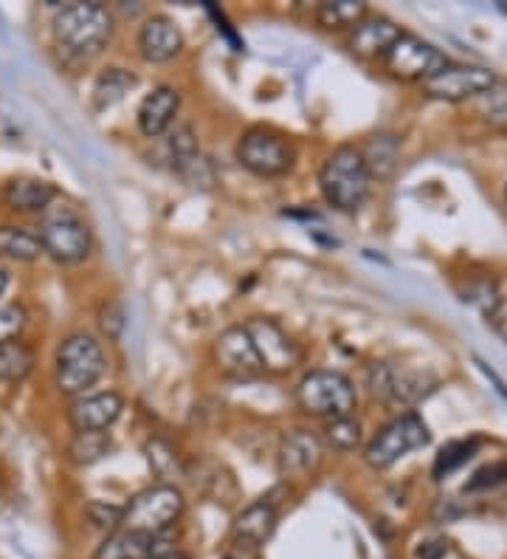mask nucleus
I'll return each mask as SVG.
<instances>
[{
    "label": "nucleus",
    "instance_id": "34",
    "mask_svg": "<svg viewBox=\"0 0 507 559\" xmlns=\"http://www.w3.org/2000/svg\"><path fill=\"white\" fill-rule=\"evenodd\" d=\"M23 322H26V314H23L21 308L0 306V345L17 340V334L23 331Z\"/></svg>",
    "mask_w": 507,
    "mask_h": 559
},
{
    "label": "nucleus",
    "instance_id": "25",
    "mask_svg": "<svg viewBox=\"0 0 507 559\" xmlns=\"http://www.w3.org/2000/svg\"><path fill=\"white\" fill-rule=\"evenodd\" d=\"M34 354L28 345L12 340L0 345V384H14L23 382L32 373Z\"/></svg>",
    "mask_w": 507,
    "mask_h": 559
},
{
    "label": "nucleus",
    "instance_id": "7",
    "mask_svg": "<svg viewBox=\"0 0 507 559\" xmlns=\"http://www.w3.org/2000/svg\"><path fill=\"white\" fill-rule=\"evenodd\" d=\"M237 158L254 176L274 178L293 170L297 151H293V144L282 133H277V130L251 128L245 130L240 144H237Z\"/></svg>",
    "mask_w": 507,
    "mask_h": 559
},
{
    "label": "nucleus",
    "instance_id": "35",
    "mask_svg": "<svg viewBox=\"0 0 507 559\" xmlns=\"http://www.w3.org/2000/svg\"><path fill=\"white\" fill-rule=\"evenodd\" d=\"M485 317H487V325L494 328V334L507 345V300H502L499 297L494 306L487 308Z\"/></svg>",
    "mask_w": 507,
    "mask_h": 559
},
{
    "label": "nucleus",
    "instance_id": "9",
    "mask_svg": "<svg viewBox=\"0 0 507 559\" xmlns=\"http://www.w3.org/2000/svg\"><path fill=\"white\" fill-rule=\"evenodd\" d=\"M389 74L398 80H432L443 69H448L451 62L448 57L434 48L432 43H423L414 35H400L395 46L386 51L384 57Z\"/></svg>",
    "mask_w": 507,
    "mask_h": 559
},
{
    "label": "nucleus",
    "instance_id": "17",
    "mask_svg": "<svg viewBox=\"0 0 507 559\" xmlns=\"http://www.w3.org/2000/svg\"><path fill=\"white\" fill-rule=\"evenodd\" d=\"M403 35L393 21L386 17H364L359 26H352L350 51L352 55L364 57V60H375V57H386V51L395 46V40Z\"/></svg>",
    "mask_w": 507,
    "mask_h": 559
},
{
    "label": "nucleus",
    "instance_id": "38",
    "mask_svg": "<svg viewBox=\"0 0 507 559\" xmlns=\"http://www.w3.org/2000/svg\"><path fill=\"white\" fill-rule=\"evenodd\" d=\"M9 288V272L3 266H0V297H3V292Z\"/></svg>",
    "mask_w": 507,
    "mask_h": 559
},
{
    "label": "nucleus",
    "instance_id": "6",
    "mask_svg": "<svg viewBox=\"0 0 507 559\" xmlns=\"http://www.w3.org/2000/svg\"><path fill=\"white\" fill-rule=\"evenodd\" d=\"M428 441H432V432H428L426 421L409 409V413L393 418L386 427H381L375 432V438L366 443L364 461L372 469H389V466L398 464L400 457H406L409 452L423 450Z\"/></svg>",
    "mask_w": 507,
    "mask_h": 559
},
{
    "label": "nucleus",
    "instance_id": "3",
    "mask_svg": "<svg viewBox=\"0 0 507 559\" xmlns=\"http://www.w3.org/2000/svg\"><path fill=\"white\" fill-rule=\"evenodd\" d=\"M105 350L90 334H71L57 348V388L68 396H80L94 388L105 373Z\"/></svg>",
    "mask_w": 507,
    "mask_h": 559
},
{
    "label": "nucleus",
    "instance_id": "14",
    "mask_svg": "<svg viewBox=\"0 0 507 559\" xmlns=\"http://www.w3.org/2000/svg\"><path fill=\"white\" fill-rule=\"evenodd\" d=\"M124 409V399L113 390L96 393V396H82L68 409V421L76 432H105L119 421Z\"/></svg>",
    "mask_w": 507,
    "mask_h": 559
},
{
    "label": "nucleus",
    "instance_id": "5",
    "mask_svg": "<svg viewBox=\"0 0 507 559\" xmlns=\"http://www.w3.org/2000/svg\"><path fill=\"white\" fill-rule=\"evenodd\" d=\"M183 514V495L176 486L161 484L149 486V489L138 491L122 514V532L144 534V537H158L167 532L169 525H176Z\"/></svg>",
    "mask_w": 507,
    "mask_h": 559
},
{
    "label": "nucleus",
    "instance_id": "10",
    "mask_svg": "<svg viewBox=\"0 0 507 559\" xmlns=\"http://www.w3.org/2000/svg\"><path fill=\"white\" fill-rule=\"evenodd\" d=\"M370 390L381 402L393 404V407H406V404H414L418 399L426 396L432 390V379L393 365V361H375L370 368Z\"/></svg>",
    "mask_w": 507,
    "mask_h": 559
},
{
    "label": "nucleus",
    "instance_id": "12",
    "mask_svg": "<svg viewBox=\"0 0 507 559\" xmlns=\"http://www.w3.org/2000/svg\"><path fill=\"white\" fill-rule=\"evenodd\" d=\"M496 82L494 71L482 69V66H448L432 80L423 82V88L432 99H446V103H462V99H473L491 91Z\"/></svg>",
    "mask_w": 507,
    "mask_h": 559
},
{
    "label": "nucleus",
    "instance_id": "11",
    "mask_svg": "<svg viewBox=\"0 0 507 559\" xmlns=\"http://www.w3.org/2000/svg\"><path fill=\"white\" fill-rule=\"evenodd\" d=\"M243 331L249 334L254 350H257L263 370H268V373H288V370L299 365V348L274 320L254 317V320L245 322Z\"/></svg>",
    "mask_w": 507,
    "mask_h": 559
},
{
    "label": "nucleus",
    "instance_id": "8",
    "mask_svg": "<svg viewBox=\"0 0 507 559\" xmlns=\"http://www.w3.org/2000/svg\"><path fill=\"white\" fill-rule=\"evenodd\" d=\"M43 252H48L57 263H80L90 252V229L71 206H60L46 212L40 224Z\"/></svg>",
    "mask_w": 507,
    "mask_h": 559
},
{
    "label": "nucleus",
    "instance_id": "31",
    "mask_svg": "<svg viewBox=\"0 0 507 559\" xmlns=\"http://www.w3.org/2000/svg\"><path fill=\"white\" fill-rule=\"evenodd\" d=\"M480 110L487 122L507 128V82H494L491 91L480 96Z\"/></svg>",
    "mask_w": 507,
    "mask_h": 559
},
{
    "label": "nucleus",
    "instance_id": "24",
    "mask_svg": "<svg viewBox=\"0 0 507 559\" xmlns=\"http://www.w3.org/2000/svg\"><path fill=\"white\" fill-rule=\"evenodd\" d=\"M0 254L9 260L32 263L43 254V243L23 226H0Z\"/></svg>",
    "mask_w": 507,
    "mask_h": 559
},
{
    "label": "nucleus",
    "instance_id": "16",
    "mask_svg": "<svg viewBox=\"0 0 507 559\" xmlns=\"http://www.w3.org/2000/svg\"><path fill=\"white\" fill-rule=\"evenodd\" d=\"M138 48H142V57L147 62H169L172 57L181 55L183 48V35L176 23L156 14L149 17L142 26V35H138Z\"/></svg>",
    "mask_w": 507,
    "mask_h": 559
},
{
    "label": "nucleus",
    "instance_id": "23",
    "mask_svg": "<svg viewBox=\"0 0 507 559\" xmlns=\"http://www.w3.org/2000/svg\"><path fill=\"white\" fill-rule=\"evenodd\" d=\"M361 156H364L366 170L372 178H389L398 164V139L395 136H372L364 147H359Z\"/></svg>",
    "mask_w": 507,
    "mask_h": 559
},
{
    "label": "nucleus",
    "instance_id": "22",
    "mask_svg": "<svg viewBox=\"0 0 507 559\" xmlns=\"http://www.w3.org/2000/svg\"><path fill=\"white\" fill-rule=\"evenodd\" d=\"M135 82L138 80L128 69H105L94 85V108L108 110L119 105L135 88Z\"/></svg>",
    "mask_w": 507,
    "mask_h": 559
},
{
    "label": "nucleus",
    "instance_id": "33",
    "mask_svg": "<svg viewBox=\"0 0 507 559\" xmlns=\"http://www.w3.org/2000/svg\"><path fill=\"white\" fill-rule=\"evenodd\" d=\"M122 514L124 509L122 506H110V503H94L88 506V518L96 528H108V532H119V525H122Z\"/></svg>",
    "mask_w": 507,
    "mask_h": 559
},
{
    "label": "nucleus",
    "instance_id": "18",
    "mask_svg": "<svg viewBox=\"0 0 507 559\" xmlns=\"http://www.w3.org/2000/svg\"><path fill=\"white\" fill-rule=\"evenodd\" d=\"M322 457V441L307 430H291L279 447V469L282 475H304L316 469Z\"/></svg>",
    "mask_w": 507,
    "mask_h": 559
},
{
    "label": "nucleus",
    "instance_id": "28",
    "mask_svg": "<svg viewBox=\"0 0 507 559\" xmlns=\"http://www.w3.org/2000/svg\"><path fill=\"white\" fill-rule=\"evenodd\" d=\"M169 156H172V162H176V167L181 173L195 170L197 164H201L195 130L190 124H181V128L172 130V136H169Z\"/></svg>",
    "mask_w": 507,
    "mask_h": 559
},
{
    "label": "nucleus",
    "instance_id": "29",
    "mask_svg": "<svg viewBox=\"0 0 507 559\" xmlns=\"http://www.w3.org/2000/svg\"><path fill=\"white\" fill-rule=\"evenodd\" d=\"M361 443V424L352 416L330 418L325 424V447L333 452H352Z\"/></svg>",
    "mask_w": 507,
    "mask_h": 559
},
{
    "label": "nucleus",
    "instance_id": "37",
    "mask_svg": "<svg viewBox=\"0 0 507 559\" xmlns=\"http://www.w3.org/2000/svg\"><path fill=\"white\" fill-rule=\"evenodd\" d=\"M124 328V314L122 308L119 306H108L105 311H101V331L110 336V340H116V336L122 334Z\"/></svg>",
    "mask_w": 507,
    "mask_h": 559
},
{
    "label": "nucleus",
    "instance_id": "41",
    "mask_svg": "<svg viewBox=\"0 0 507 559\" xmlns=\"http://www.w3.org/2000/svg\"><path fill=\"white\" fill-rule=\"evenodd\" d=\"M226 559H231V557H226Z\"/></svg>",
    "mask_w": 507,
    "mask_h": 559
},
{
    "label": "nucleus",
    "instance_id": "4",
    "mask_svg": "<svg viewBox=\"0 0 507 559\" xmlns=\"http://www.w3.org/2000/svg\"><path fill=\"white\" fill-rule=\"evenodd\" d=\"M297 404L307 416L330 421V418L352 416L359 396H355V388H352L345 373H338V370H311L297 384Z\"/></svg>",
    "mask_w": 507,
    "mask_h": 559
},
{
    "label": "nucleus",
    "instance_id": "19",
    "mask_svg": "<svg viewBox=\"0 0 507 559\" xmlns=\"http://www.w3.org/2000/svg\"><path fill=\"white\" fill-rule=\"evenodd\" d=\"M3 199L17 212H43L57 199V187L43 178H14L3 190Z\"/></svg>",
    "mask_w": 507,
    "mask_h": 559
},
{
    "label": "nucleus",
    "instance_id": "30",
    "mask_svg": "<svg viewBox=\"0 0 507 559\" xmlns=\"http://www.w3.org/2000/svg\"><path fill=\"white\" fill-rule=\"evenodd\" d=\"M476 447H480V441H476V438H471V441L446 443V447L439 450L437 461H434V475H437V478H446V475H451L454 469H460L462 464H468V461H471L473 452H476Z\"/></svg>",
    "mask_w": 507,
    "mask_h": 559
},
{
    "label": "nucleus",
    "instance_id": "39",
    "mask_svg": "<svg viewBox=\"0 0 507 559\" xmlns=\"http://www.w3.org/2000/svg\"><path fill=\"white\" fill-rule=\"evenodd\" d=\"M153 559H190V557H183V554H156Z\"/></svg>",
    "mask_w": 507,
    "mask_h": 559
},
{
    "label": "nucleus",
    "instance_id": "27",
    "mask_svg": "<svg viewBox=\"0 0 507 559\" xmlns=\"http://www.w3.org/2000/svg\"><path fill=\"white\" fill-rule=\"evenodd\" d=\"M113 450V441H110L108 432H76L68 452H71V461L80 466H90L96 461L108 455Z\"/></svg>",
    "mask_w": 507,
    "mask_h": 559
},
{
    "label": "nucleus",
    "instance_id": "26",
    "mask_svg": "<svg viewBox=\"0 0 507 559\" xmlns=\"http://www.w3.org/2000/svg\"><path fill=\"white\" fill-rule=\"evenodd\" d=\"M366 17V3L361 0H325L318 3L316 21L325 28H347L359 26Z\"/></svg>",
    "mask_w": 507,
    "mask_h": 559
},
{
    "label": "nucleus",
    "instance_id": "1",
    "mask_svg": "<svg viewBox=\"0 0 507 559\" xmlns=\"http://www.w3.org/2000/svg\"><path fill=\"white\" fill-rule=\"evenodd\" d=\"M318 187H322V195L330 206H336L338 212H355L364 206V201L370 199L372 176L366 170L364 156H361L359 147L352 144H341L327 156V162L322 164V173H318Z\"/></svg>",
    "mask_w": 507,
    "mask_h": 559
},
{
    "label": "nucleus",
    "instance_id": "2",
    "mask_svg": "<svg viewBox=\"0 0 507 559\" xmlns=\"http://www.w3.org/2000/svg\"><path fill=\"white\" fill-rule=\"evenodd\" d=\"M51 35L65 55L94 57L113 37V17L101 3H71L55 17Z\"/></svg>",
    "mask_w": 507,
    "mask_h": 559
},
{
    "label": "nucleus",
    "instance_id": "13",
    "mask_svg": "<svg viewBox=\"0 0 507 559\" xmlns=\"http://www.w3.org/2000/svg\"><path fill=\"white\" fill-rule=\"evenodd\" d=\"M215 361L220 365V370L237 379H257L263 376V361H259L257 350L251 345L249 334L240 328H229L224 334L217 336L215 342Z\"/></svg>",
    "mask_w": 507,
    "mask_h": 559
},
{
    "label": "nucleus",
    "instance_id": "36",
    "mask_svg": "<svg viewBox=\"0 0 507 559\" xmlns=\"http://www.w3.org/2000/svg\"><path fill=\"white\" fill-rule=\"evenodd\" d=\"M507 478V466H487V469L476 472L473 480L468 484V489H485V486H496Z\"/></svg>",
    "mask_w": 507,
    "mask_h": 559
},
{
    "label": "nucleus",
    "instance_id": "32",
    "mask_svg": "<svg viewBox=\"0 0 507 559\" xmlns=\"http://www.w3.org/2000/svg\"><path fill=\"white\" fill-rule=\"evenodd\" d=\"M147 461L149 466H153V472L156 475H161V478H169L172 472H178V455L172 452V447L164 441H149L147 443Z\"/></svg>",
    "mask_w": 507,
    "mask_h": 559
},
{
    "label": "nucleus",
    "instance_id": "15",
    "mask_svg": "<svg viewBox=\"0 0 507 559\" xmlns=\"http://www.w3.org/2000/svg\"><path fill=\"white\" fill-rule=\"evenodd\" d=\"M178 108H181V94L176 88H169V85H158L138 105V117H135L138 119V130L149 139L161 136L176 122Z\"/></svg>",
    "mask_w": 507,
    "mask_h": 559
},
{
    "label": "nucleus",
    "instance_id": "21",
    "mask_svg": "<svg viewBox=\"0 0 507 559\" xmlns=\"http://www.w3.org/2000/svg\"><path fill=\"white\" fill-rule=\"evenodd\" d=\"M156 557V537H144L133 532H113L99 546L94 559H153Z\"/></svg>",
    "mask_w": 507,
    "mask_h": 559
},
{
    "label": "nucleus",
    "instance_id": "20",
    "mask_svg": "<svg viewBox=\"0 0 507 559\" xmlns=\"http://www.w3.org/2000/svg\"><path fill=\"white\" fill-rule=\"evenodd\" d=\"M277 528V509L270 503H251L249 509L237 514L234 537L245 546H263L265 539Z\"/></svg>",
    "mask_w": 507,
    "mask_h": 559
},
{
    "label": "nucleus",
    "instance_id": "40",
    "mask_svg": "<svg viewBox=\"0 0 507 559\" xmlns=\"http://www.w3.org/2000/svg\"><path fill=\"white\" fill-rule=\"evenodd\" d=\"M505 199H507V190H505Z\"/></svg>",
    "mask_w": 507,
    "mask_h": 559
}]
</instances>
